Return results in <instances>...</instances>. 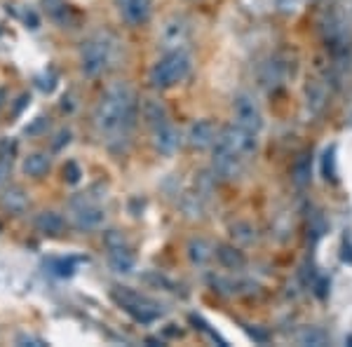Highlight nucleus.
Instances as JSON below:
<instances>
[{
	"label": "nucleus",
	"mask_w": 352,
	"mask_h": 347,
	"mask_svg": "<svg viewBox=\"0 0 352 347\" xmlns=\"http://www.w3.org/2000/svg\"><path fill=\"white\" fill-rule=\"evenodd\" d=\"M139 99L127 82L118 80L106 87L99 104L94 108V132L109 148H122L129 141L136 117H139Z\"/></svg>",
	"instance_id": "obj_1"
},
{
	"label": "nucleus",
	"mask_w": 352,
	"mask_h": 347,
	"mask_svg": "<svg viewBox=\"0 0 352 347\" xmlns=\"http://www.w3.org/2000/svg\"><path fill=\"white\" fill-rule=\"evenodd\" d=\"M116 45L118 41L109 31H99L89 36L80 47V71L85 76L96 78L104 71H109V66L116 59Z\"/></svg>",
	"instance_id": "obj_2"
},
{
	"label": "nucleus",
	"mask_w": 352,
	"mask_h": 347,
	"mask_svg": "<svg viewBox=\"0 0 352 347\" xmlns=\"http://www.w3.org/2000/svg\"><path fill=\"white\" fill-rule=\"evenodd\" d=\"M192 59L186 49H174V52H164L160 59L153 64L148 80L155 89H169L184 82L190 76Z\"/></svg>",
	"instance_id": "obj_3"
},
{
	"label": "nucleus",
	"mask_w": 352,
	"mask_h": 347,
	"mask_svg": "<svg viewBox=\"0 0 352 347\" xmlns=\"http://www.w3.org/2000/svg\"><path fill=\"white\" fill-rule=\"evenodd\" d=\"M113 300L127 312L132 320L141 324H151L162 317V305L151 300L148 295H141L132 289H113Z\"/></svg>",
	"instance_id": "obj_4"
},
{
	"label": "nucleus",
	"mask_w": 352,
	"mask_h": 347,
	"mask_svg": "<svg viewBox=\"0 0 352 347\" xmlns=\"http://www.w3.org/2000/svg\"><path fill=\"white\" fill-rule=\"evenodd\" d=\"M247 162H249L247 157L240 155L235 148L226 146L223 141L217 139L212 150V172L219 181H235L244 172Z\"/></svg>",
	"instance_id": "obj_5"
},
{
	"label": "nucleus",
	"mask_w": 352,
	"mask_h": 347,
	"mask_svg": "<svg viewBox=\"0 0 352 347\" xmlns=\"http://www.w3.org/2000/svg\"><path fill=\"white\" fill-rule=\"evenodd\" d=\"M192 38V24L188 16L172 14L169 19L162 21L160 33H157V45L164 52H174V49H186V45Z\"/></svg>",
	"instance_id": "obj_6"
},
{
	"label": "nucleus",
	"mask_w": 352,
	"mask_h": 347,
	"mask_svg": "<svg viewBox=\"0 0 352 347\" xmlns=\"http://www.w3.org/2000/svg\"><path fill=\"white\" fill-rule=\"evenodd\" d=\"M68 221H71V225L76 227V230L89 232V230H96V227L104 225L106 212H104V207H99L94 200L80 195V197H73V200H71Z\"/></svg>",
	"instance_id": "obj_7"
},
{
	"label": "nucleus",
	"mask_w": 352,
	"mask_h": 347,
	"mask_svg": "<svg viewBox=\"0 0 352 347\" xmlns=\"http://www.w3.org/2000/svg\"><path fill=\"white\" fill-rule=\"evenodd\" d=\"M232 117H235V124H240L242 129H249V132L258 134L263 129V113L256 104L252 94H240L232 104Z\"/></svg>",
	"instance_id": "obj_8"
},
{
	"label": "nucleus",
	"mask_w": 352,
	"mask_h": 347,
	"mask_svg": "<svg viewBox=\"0 0 352 347\" xmlns=\"http://www.w3.org/2000/svg\"><path fill=\"white\" fill-rule=\"evenodd\" d=\"M106 244H109V265L116 272H120V275H129L136 265V258H134V254L124 247L122 237L113 232V235L106 237Z\"/></svg>",
	"instance_id": "obj_9"
},
{
	"label": "nucleus",
	"mask_w": 352,
	"mask_h": 347,
	"mask_svg": "<svg viewBox=\"0 0 352 347\" xmlns=\"http://www.w3.org/2000/svg\"><path fill=\"white\" fill-rule=\"evenodd\" d=\"M219 139V129L212 120H197L192 122L186 132V144H188L192 150H207V148H214Z\"/></svg>",
	"instance_id": "obj_10"
},
{
	"label": "nucleus",
	"mask_w": 352,
	"mask_h": 347,
	"mask_svg": "<svg viewBox=\"0 0 352 347\" xmlns=\"http://www.w3.org/2000/svg\"><path fill=\"white\" fill-rule=\"evenodd\" d=\"M116 8L129 26H141L151 19L153 0H116Z\"/></svg>",
	"instance_id": "obj_11"
},
{
	"label": "nucleus",
	"mask_w": 352,
	"mask_h": 347,
	"mask_svg": "<svg viewBox=\"0 0 352 347\" xmlns=\"http://www.w3.org/2000/svg\"><path fill=\"white\" fill-rule=\"evenodd\" d=\"M153 132V146L160 155H174L181 146V134L172 122H164L160 127L151 129Z\"/></svg>",
	"instance_id": "obj_12"
},
{
	"label": "nucleus",
	"mask_w": 352,
	"mask_h": 347,
	"mask_svg": "<svg viewBox=\"0 0 352 347\" xmlns=\"http://www.w3.org/2000/svg\"><path fill=\"white\" fill-rule=\"evenodd\" d=\"M33 227L45 237H59L66 230V219L56 212H41L33 219Z\"/></svg>",
	"instance_id": "obj_13"
},
{
	"label": "nucleus",
	"mask_w": 352,
	"mask_h": 347,
	"mask_svg": "<svg viewBox=\"0 0 352 347\" xmlns=\"http://www.w3.org/2000/svg\"><path fill=\"white\" fill-rule=\"evenodd\" d=\"M287 76H289V66L280 56H275V59H270L268 64H263V68H261V85L268 89H275L287 80Z\"/></svg>",
	"instance_id": "obj_14"
},
{
	"label": "nucleus",
	"mask_w": 352,
	"mask_h": 347,
	"mask_svg": "<svg viewBox=\"0 0 352 347\" xmlns=\"http://www.w3.org/2000/svg\"><path fill=\"white\" fill-rule=\"evenodd\" d=\"M141 117H144L146 124H148L151 129H155V127H160V124L169 122L167 108H164V104L160 99H153V96L141 101Z\"/></svg>",
	"instance_id": "obj_15"
},
{
	"label": "nucleus",
	"mask_w": 352,
	"mask_h": 347,
	"mask_svg": "<svg viewBox=\"0 0 352 347\" xmlns=\"http://www.w3.org/2000/svg\"><path fill=\"white\" fill-rule=\"evenodd\" d=\"M186 251H188L190 263L197 265V267L207 265L209 260L217 256V249H214L212 244L204 240V237H192V240L188 242V247H186Z\"/></svg>",
	"instance_id": "obj_16"
},
{
	"label": "nucleus",
	"mask_w": 352,
	"mask_h": 347,
	"mask_svg": "<svg viewBox=\"0 0 352 347\" xmlns=\"http://www.w3.org/2000/svg\"><path fill=\"white\" fill-rule=\"evenodd\" d=\"M50 169H52V157H50V153L36 150L24 157V174L31 176V179H43Z\"/></svg>",
	"instance_id": "obj_17"
},
{
	"label": "nucleus",
	"mask_w": 352,
	"mask_h": 347,
	"mask_svg": "<svg viewBox=\"0 0 352 347\" xmlns=\"http://www.w3.org/2000/svg\"><path fill=\"white\" fill-rule=\"evenodd\" d=\"M0 204H3L10 214H21V212H26V207H28V195L19 186H10L8 190L0 195Z\"/></svg>",
	"instance_id": "obj_18"
},
{
	"label": "nucleus",
	"mask_w": 352,
	"mask_h": 347,
	"mask_svg": "<svg viewBox=\"0 0 352 347\" xmlns=\"http://www.w3.org/2000/svg\"><path fill=\"white\" fill-rule=\"evenodd\" d=\"M217 260L226 267V270H240V267H244V263H247L244 254L240 251V249L232 247V244H219Z\"/></svg>",
	"instance_id": "obj_19"
},
{
	"label": "nucleus",
	"mask_w": 352,
	"mask_h": 347,
	"mask_svg": "<svg viewBox=\"0 0 352 347\" xmlns=\"http://www.w3.org/2000/svg\"><path fill=\"white\" fill-rule=\"evenodd\" d=\"M14 153H16V144H14V141H10V139L0 141V186L8 181L10 169H12Z\"/></svg>",
	"instance_id": "obj_20"
},
{
	"label": "nucleus",
	"mask_w": 352,
	"mask_h": 347,
	"mask_svg": "<svg viewBox=\"0 0 352 347\" xmlns=\"http://www.w3.org/2000/svg\"><path fill=\"white\" fill-rule=\"evenodd\" d=\"M310 176H312L310 153H303V155H298V160L294 162V183L298 188H305L310 183Z\"/></svg>",
	"instance_id": "obj_21"
},
{
	"label": "nucleus",
	"mask_w": 352,
	"mask_h": 347,
	"mask_svg": "<svg viewBox=\"0 0 352 347\" xmlns=\"http://www.w3.org/2000/svg\"><path fill=\"white\" fill-rule=\"evenodd\" d=\"M78 263H80V258H52L47 263V270L56 277H71Z\"/></svg>",
	"instance_id": "obj_22"
},
{
	"label": "nucleus",
	"mask_w": 352,
	"mask_h": 347,
	"mask_svg": "<svg viewBox=\"0 0 352 347\" xmlns=\"http://www.w3.org/2000/svg\"><path fill=\"white\" fill-rule=\"evenodd\" d=\"M296 343L298 345L322 347V345H327V333L320 331V328H315V326H305L303 331L296 335Z\"/></svg>",
	"instance_id": "obj_23"
},
{
	"label": "nucleus",
	"mask_w": 352,
	"mask_h": 347,
	"mask_svg": "<svg viewBox=\"0 0 352 347\" xmlns=\"http://www.w3.org/2000/svg\"><path fill=\"white\" fill-rule=\"evenodd\" d=\"M324 101H327V94L317 87V82H310L308 85V106L317 113L322 106H324Z\"/></svg>",
	"instance_id": "obj_24"
},
{
	"label": "nucleus",
	"mask_w": 352,
	"mask_h": 347,
	"mask_svg": "<svg viewBox=\"0 0 352 347\" xmlns=\"http://www.w3.org/2000/svg\"><path fill=\"white\" fill-rule=\"evenodd\" d=\"M322 167H324V176L331 181H336V150L333 148H329L324 153V162H322Z\"/></svg>",
	"instance_id": "obj_25"
},
{
	"label": "nucleus",
	"mask_w": 352,
	"mask_h": 347,
	"mask_svg": "<svg viewBox=\"0 0 352 347\" xmlns=\"http://www.w3.org/2000/svg\"><path fill=\"white\" fill-rule=\"evenodd\" d=\"M80 176H82V172H80V167H78L76 162H68L64 167V179L68 181V183H78V181H80Z\"/></svg>",
	"instance_id": "obj_26"
},
{
	"label": "nucleus",
	"mask_w": 352,
	"mask_h": 347,
	"mask_svg": "<svg viewBox=\"0 0 352 347\" xmlns=\"http://www.w3.org/2000/svg\"><path fill=\"white\" fill-rule=\"evenodd\" d=\"M68 141H71V132H68V129H61V132L56 134V141L52 144V148L54 150H61L64 146H68Z\"/></svg>",
	"instance_id": "obj_27"
},
{
	"label": "nucleus",
	"mask_w": 352,
	"mask_h": 347,
	"mask_svg": "<svg viewBox=\"0 0 352 347\" xmlns=\"http://www.w3.org/2000/svg\"><path fill=\"white\" fill-rule=\"evenodd\" d=\"M16 345H36V347H43V345H47L43 338H36V335H19L16 338Z\"/></svg>",
	"instance_id": "obj_28"
}]
</instances>
